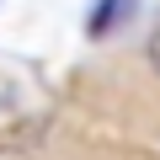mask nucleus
<instances>
[{"label": "nucleus", "instance_id": "f03ea898", "mask_svg": "<svg viewBox=\"0 0 160 160\" xmlns=\"http://www.w3.org/2000/svg\"><path fill=\"white\" fill-rule=\"evenodd\" d=\"M144 59H149V69L160 75V22H155V32H149V48H144Z\"/></svg>", "mask_w": 160, "mask_h": 160}, {"label": "nucleus", "instance_id": "f257e3e1", "mask_svg": "<svg viewBox=\"0 0 160 160\" xmlns=\"http://www.w3.org/2000/svg\"><path fill=\"white\" fill-rule=\"evenodd\" d=\"M128 11H133V0H96V11H91L86 32H91V38H107V32H112V27H118Z\"/></svg>", "mask_w": 160, "mask_h": 160}]
</instances>
